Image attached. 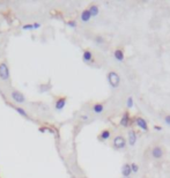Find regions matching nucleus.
Masks as SVG:
<instances>
[{"label": "nucleus", "instance_id": "nucleus-26", "mask_svg": "<svg viewBox=\"0 0 170 178\" xmlns=\"http://www.w3.org/2000/svg\"><path fill=\"white\" fill-rule=\"evenodd\" d=\"M154 130H156V131H162V127H161V126L155 125V126H154Z\"/></svg>", "mask_w": 170, "mask_h": 178}, {"label": "nucleus", "instance_id": "nucleus-5", "mask_svg": "<svg viewBox=\"0 0 170 178\" xmlns=\"http://www.w3.org/2000/svg\"><path fill=\"white\" fill-rule=\"evenodd\" d=\"M150 155L154 160H161L164 155V150L161 146H154L150 150Z\"/></svg>", "mask_w": 170, "mask_h": 178}, {"label": "nucleus", "instance_id": "nucleus-7", "mask_svg": "<svg viewBox=\"0 0 170 178\" xmlns=\"http://www.w3.org/2000/svg\"><path fill=\"white\" fill-rule=\"evenodd\" d=\"M119 124H121V126H123V127H128L131 124H132V119H131V116H130V112L128 111H125L123 113Z\"/></svg>", "mask_w": 170, "mask_h": 178}, {"label": "nucleus", "instance_id": "nucleus-16", "mask_svg": "<svg viewBox=\"0 0 170 178\" xmlns=\"http://www.w3.org/2000/svg\"><path fill=\"white\" fill-rule=\"evenodd\" d=\"M88 11L90 12L92 17H95V16H97V15L99 14V8H98V6H97V5H95V4H92V5L89 6Z\"/></svg>", "mask_w": 170, "mask_h": 178}, {"label": "nucleus", "instance_id": "nucleus-22", "mask_svg": "<svg viewBox=\"0 0 170 178\" xmlns=\"http://www.w3.org/2000/svg\"><path fill=\"white\" fill-rule=\"evenodd\" d=\"M22 29L23 30H34V26H32V23H27V24L22 26Z\"/></svg>", "mask_w": 170, "mask_h": 178}, {"label": "nucleus", "instance_id": "nucleus-12", "mask_svg": "<svg viewBox=\"0 0 170 178\" xmlns=\"http://www.w3.org/2000/svg\"><path fill=\"white\" fill-rule=\"evenodd\" d=\"M94 59V55L90 50H83V53H82V60L86 63V64H90Z\"/></svg>", "mask_w": 170, "mask_h": 178}, {"label": "nucleus", "instance_id": "nucleus-17", "mask_svg": "<svg viewBox=\"0 0 170 178\" xmlns=\"http://www.w3.org/2000/svg\"><path fill=\"white\" fill-rule=\"evenodd\" d=\"M14 109H15L16 112H18L19 115H21L22 117H24V118H29V115L27 113V111H26L23 108H21V106H14Z\"/></svg>", "mask_w": 170, "mask_h": 178}, {"label": "nucleus", "instance_id": "nucleus-3", "mask_svg": "<svg viewBox=\"0 0 170 178\" xmlns=\"http://www.w3.org/2000/svg\"><path fill=\"white\" fill-rule=\"evenodd\" d=\"M9 76H11V74H9L8 65L5 61H1L0 63V80L1 81H8Z\"/></svg>", "mask_w": 170, "mask_h": 178}, {"label": "nucleus", "instance_id": "nucleus-24", "mask_svg": "<svg viewBox=\"0 0 170 178\" xmlns=\"http://www.w3.org/2000/svg\"><path fill=\"white\" fill-rule=\"evenodd\" d=\"M32 26H34V29H40L41 28V23H38V22H34Z\"/></svg>", "mask_w": 170, "mask_h": 178}, {"label": "nucleus", "instance_id": "nucleus-4", "mask_svg": "<svg viewBox=\"0 0 170 178\" xmlns=\"http://www.w3.org/2000/svg\"><path fill=\"white\" fill-rule=\"evenodd\" d=\"M11 98L18 104H24L26 103V97L24 95L19 92V90H15V89H13V90L11 92Z\"/></svg>", "mask_w": 170, "mask_h": 178}, {"label": "nucleus", "instance_id": "nucleus-9", "mask_svg": "<svg viewBox=\"0 0 170 178\" xmlns=\"http://www.w3.org/2000/svg\"><path fill=\"white\" fill-rule=\"evenodd\" d=\"M104 109H105V104L101 103V102L94 103L93 106H92V111L95 115H102V113H103V111H104Z\"/></svg>", "mask_w": 170, "mask_h": 178}, {"label": "nucleus", "instance_id": "nucleus-11", "mask_svg": "<svg viewBox=\"0 0 170 178\" xmlns=\"http://www.w3.org/2000/svg\"><path fill=\"white\" fill-rule=\"evenodd\" d=\"M113 58H115L118 63H123L124 59H125L124 50H123L122 47H117V49H115V51H113Z\"/></svg>", "mask_w": 170, "mask_h": 178}, {"label": "nucleus", "instance_id": "nucleus-1", "mask_svg": "<svg viewBox=\"0 0 170 178\" xmlns=\"http://www.w3.org/2000/svg\"><path fill=\"white\" fill-rule=\"evenodd\" d=\"M107 78H108V82H109L111 88L116 89V88H118L121 86V76L116 71H110V72L108 73V75H107Z\"/></svg>", "mask_w": 170, "mask_h": 178}, {"label": "nucleus", "instance_id": "nucleus-20", "mask_svg": "<svg viewBox=\"0 0 170 178\" xmlns=\"http://www.w3.org/2000/svg\"><path fill=\"white\" fill-rule=\"evenodd\" d=\"M69 27H71V28H76L78 27V23H76V21L75 20H70V21H67V23H66Z\"/></svg>", "mask_w": 170, "mask_h": 178}, {"label": "nucleus", "instance_id": "nucleus-21", "mask_svg": "<svg viewBox=\"0 0 170 178\" xmlns=\"http://www.w3.org/2000/svg\"><path fill=\"white\" fill-rule=\"evenodd\" d=\"M94 41H95L97 44H103V43H104V37H102V36H95Z\"/></svg>", "mask_w": 170, "mask_h": 178}, {"label": "nucleus", "instance_id": "nucleus-13", "mask_svg": "<svg viewBox=\"0 0 170 178\" xmlns=\"http://www.w3.org/2000/svg\"><path fill=\"white\" fill-rule=\"evenodd\" d=\"M122 175L124 178H130L132 175V169H131V163H124L122 167Z\"/></svg>", "mask_w": 170, "mask_h": 178}, {"label": "nucleus", "instance_id": "nucleus-2", "mask_svg": "<svg viewBox=\"0 0 170 178\" xmlns=\"http://www.w3.org/2000/svg\"><path fill=\"white\" fill-rule=\"evenodd\" d=\"M126 144H127V139H125V136L124 135H121V134L116 135L113 138V140H112V146L117 150L124 149L125 146H126Z\"/></svg>", "mask_w": 170, "mask_h": 178}, {"label": "nucleus", "instance_id": "nucleus-18", "mask_svg": "<svg viewBox=\"0 0 170 178\" xmlns=\"http://www.w3.org/2000/svg\"><path fill=\"white\" fill-rule=\"evenodd\" d=\"M133 105H134V100H133L132 96H128L127 100H126V108L127 109H132Z\"/></svg>", "mask_w": 170, "mask_h": 178}, {"label": "nucleus", "instance_id": "nucleus-25", "mask_svg": "<svg viewBox=\"0 0 170 178\" xmlns=\"http://www.w3.org/2000/svg\"><path fill=\"white\" fill-rule=\"evenodd\" d=\"M81 119H82V120H89V117H88L87 115H82V116H81Z\"/></svg>", "mask_w": 170, "mask_h": 178}, {"label": "nucleus", "instance_id": "nucleus-14", "mask_svg": "<svg viewBox=\"0 0 170 178\" xmlns=\"http://www.w3.org/2000/svg\"><path fill=\"white\" fill-rule=\"evenodd\" d=\"M90 19H92V15H90V12L88 11V8L83 9L81 12V14H80V20L82 22H84V23H87V22L90 21Z\"/></svg>", "mask_w": 170, "mask_h": 178}, {"label": "nucleus", "instance_id": "nucleus-10", "mask_svg": "<svg viewBox=\"0 0 170 178\" xmlns=\"http://www.w3.org/2000/svg\"><path fill=\"white\" fill-rule=\"evenodd\" d=\"M137 140H138V136H137V132H135L133 129L132 130H128L127 132V142L128 145L132 147L137 144Z\"/></svg>", "mask_w": 170, "mask_h": 178}, {"label": "nucleus", "instance_id": "nucleus-6", "mask_svg": "<svg viewBox=\"0 0 170 178\" xmlns=\"http://www.w3.org/2000/svg\"><path fill=\"white\" fill-rule=\"evenodd\" d=\"M134 123L140 130H142L144 132L148 131V123L144 117H135L134 118Z\"/></svg>", "mask_w": 170, "mask_h": 178}, {"label": "nucleus", "instance_id": "nucleus-23", "mask_svg": "<svg viewBox=\"0 0 170 178\" xmlns=\"http://www.w3.org/2000/svg\"><path fill=\"white\" fill-rule=\"evenodd\" d=\"M163 121H164L165 125L170 126V115H165V116L163 117Z\"/></svg>", "mask_w": 170, "mask_h": 178}, {"label": "nucleus", "instance_id": "nucleus-8", "mask_svg": "<svg viewBox=\"0 0 170 178\" xmlns=\"http://www.w3.org/2000/svg\"><path fill=\"white\" fill-rule=\"evenodd\" d=\"M66 103H67V97H66V96H60V97H58V98L56 100V102H55V108H56V110H57V111H61V110L65 108Z\"/></svg>", "mask_w": 170, "mask_h": 178}, {"label": "nucleus", "instance_id": "nucleus-19", "mask_svg": "<svg viewBox=\"0 0 170 178\" xmlns=\"http://www.w3.org/2000/svg\"><path fill=\"white\" fill-rule=\"evenodd\" d=\"M131 169H132V173H137L139 171V164L135 163V162H132L131 163Z\"/></svg>", "mask_w": 170, "mask_h": 178}, {"label": "nucleus", "instance_id": "nucleus-15", "mask_svg": "<svg viewBox=\"0 0 170 178\" xmlns=\"http://www.w3.org/2000/svg\"><path fill=\"white\" fill-rule=\"evenodd\" d=\"M110 136H111V131L108 130V129H105V130H103V131L98 134L97 138H98L99 141H107V140L110 139Z\"/></svg>", "mask_w": 170, "mask_h": 178}]
</instances>
